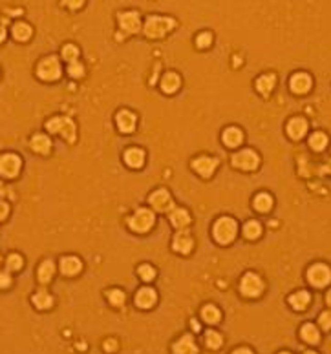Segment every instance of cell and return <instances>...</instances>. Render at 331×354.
<instances>
[{
  "label": "cell",
  "instance_id": "ba28073f",
  "mask_svg": "<svg viewBox=\"0 0 331 354\" xmlns=\"http://www.w3.org/2000/svg\"><path fill=\"white\" fill-rule=\"evenodd\" d=\"M232 164L236 168H242V170H255L260 164V157L252 150H242L232 155Z\"/></svg>",
  "mask_w": 331,
  "mask_h": 354
},
{
  "label": "cell",
  "instance_id": "603a6c76",
  "mask_svg": "<svg viewBox=\"0 0 331 354\" xmlns=\"http://www.w3.org/2000/svg\"><path fill=\"white\" fill-rule=\"evenodd\" d=\"M277 84V77L272 73H267V75H262L260 79L256 80V90L262 93V95H269L272 92V88Z\"/></svg>",
  "mask_w": 331,
  "mask_h": 354
},
{
  "label": "cell",
  "instance_id": "277c9868",
  "mask_svg": "<svg viewBox=\"0 0 331 354\" xmlns=\"http://www.w3.org/2000/svg\"><path fill=\"white\" fill-rule=\"evenodd\" d=\"M154 221H155V217H154V214H152L150 210H148V209H139L130 216V219H128V226H130L134 232L145 234V232H148L152 226H154Z\"/></svg>",
  "mask_w": 331,
  "mask_h": 354
},
{
  "label": "cell",
  "instance_id": "30bf717a",
  "mask_svg": "<svg viewBox=\"0 0 331 354\" xmlns=\"http://www.w3.org/2000/svg\"><path fill=\"white\" fill-rule=\"evenodd\" d=\"M118 20L125 33H138L139 29H141V20H139V15L135 11L119 13Z\"/></svg>",
  "mask_w": 331,
  "mask_h": 354
},
{
  "label": "cell",
  "instance_id": "83f0119b",
  "mask_svg": "<svg viewBox=\"0 0 331 354\" xmlns=\"http://www.w3.org/2000/svg\"><path fill=\"white\" fill-rule=\"evenodd\" d=\"M309 300H311L309 294H307L306 290H300L289 298V303H291V307L297 308V310H304V308L307 307V303H309Z\"/></svg>",
  "mask_w": 331,
  "mask_h": 354
},
{
  "label": "cell",
  "instance_id": "d6986e66",
  "mask_svg": "<svg viewBox=\"0 0 331 354\" xmlns=\"http://www.w3.org/2000/svg\"><path fill=\"white\" fill-rule=\"evenodd\" d=\"M307 132V122L300 117L297 119H291L289 124H287V134H289L291 139H302Z\"/></svg>",
  "mask_w": 331,
  "mask_h": 354
},
{
  "label": "cell",
  "instance_id": "9a60e30c",
  "mask_svg": "<svg viewBox=\"0 0 331 354\" xmlns=\"http://www.w3.org/2000/svg\"><path fill=\"white\" fill-rule=\"evenodd\" d=\"M289 86L295 93H307L311 88V77L307 73H295L289 80Z\"/></svg>",
  "mask_w": 331,
  "mask_h": 354
},
{
  "label": "cell",
  "instance_id": "ee69618b",
  "mask_svg": "<svg viewBox=\"0 0 331 354\" xmlns=\"http://www.w3.org/2000/svg\"><path fill=\"white\" fill-rule=\"evenodd\" d=\"M63 4L68 6L70 9H79L84 4V0H63Z\"/></svg>",
  "mask_w": 331,
  "mask_h": 354
},
{
  "label": "cell",
  "instance_id": "4316f807",
  "mask_svg": "<svg viewBox=\"0 0 331 354\" xmlns=\"http://www.w3.org/2000/svg\"><path fill=\"white\" fill-rule=\"evenodd\" d=\"M302 338H304V342L311 343V345H315V343H319L320 340V334H319V329L313 325V323H306V325L302 327L300 330Z\"/></svg>",
  "mask_w": 331,
  "mask_h": 354
},
{
  "label": "cell",
  "instance_id": "484cf974",
  "mask_svg": "<svg viewBox=\"0 0 331 354\" xmlns=\"http://www.w3.org/2000/svg\"><path fill=\"white\" fill-rule=\"evenodd\" d=\"M53 274H55V265L51 259L44 261L41 267H38V281H41V283H50Z\"/></svg>",
  "mask_w": 331,
  "mask_h": 354
},
{
  "label": "cell",
  "instance_id": "f1b7e54d",
  "mask_svg": "<svg viewBox=\"0 0 331 354\" xmlns=\"http://www.w3.org/2000/svg\"><path fill=\"white\" fill-rule=\"evenodd\" d=\"M201 316H203V320L209 323V325H216L220 321V318H222V314H220V310L214 305H207V307H203V310H201Z\"/></svg>",
  "mask_w": 331,
  "mask_h": 354
},
{
  "label": "cell",
  "instance_id": "ac0fdd59",
  "mask_svg": "<svg viewBox=\"0 0 331 354\" xmlns=\"http://www.w3.org/2000/svg\"><path fill=\"white\" fill-rule=\"evenodd\" d=\"M172 245H174V250L180 252V254H189L190 250H192L194 241L187 232H180L176 238H174V243H172Z\"/></svg>",
  "mask_w": 331,
  "mask_h": 354
},
{
  "label": "cell",
  "instance_id": "5b68a950",
  "mask_svg": "<svg viewBox=\"0 0 331 354\" xmlns=\"http://www.w3.org/2000/svg\"><path fill=\"white\" fill-rule=\"evenodd\" d=\"M240 290L243 292V296L247 298H258L264 290V281L258 274H252V272H247V274L242 278V283H240Z\"/></svg>",
  "mask_w": 331,
  "mask_h": 354
},
{
  "label": "cell",
  "instance_id": "4dcf8cb0",
  "mask_svg": "<svg viewBox=\"0 0 331 354\" xmlns=\"http://www.w3.org/2000/svg\"><path fill=\"white\" fill-rule=\"evenodd\" d=\"M255 209L258 212H269L272 209V197L269 194H258L255 197Z\"/></svg>",
  "mask_w": 331,
  "mask_h": 354
},
{
  "label": "cell",
  "instance_id": "e0dca14e",
  "mask_svg": "<svg viewBox=\"0 0 331 354\" xmlns=\"http://www.w3.org/2000/svg\"><path fill=\"white\" fill-rule=\"evenodd\" d=\"M172 350L176 354H194V352H198V347H196V343H194L192 336L185 334V336H181V340H178V342L174 343Z\"/></svg>",
  "mask_w": 331,
  "mask_h": 354
},
{
  "label": "cell",
  "instance_id": "f6af8a7d",
  "mask_svg": "<svg viewBox=\"0 0 331 354\" xmlns=\"http://www.w3.org/2000/svg\"><path fill=\"white\" fill-rule=\"evenodd\" d=\"M8 214H9V206L4 203V201H0V221L6 219V217H8Z\"/></svg>",
  "mask_w": 331,
  "mask_h": 354
},
{
  "label": "cell",
  "instance_id": "60d3db41",
  "mask_svg": "<svg viewBox=\"0 0 331 354\" xmlns=\"http://www.w3.org/2000/svg\"><path fill=\"white\" fill-rule=\"evenodd\" d=\"M210 42H212V35L207 33V31H205V33H200V35H198V38H196L198 48H209Z\"/></svg>",
  "mask_w": 331,
  "mask_h": 354
},
{
  "label": "cell",
  "instance_id": "8992f818",
  "mask_svg": "<svg viewBox=\"0 0 331 354\" xmlns=\"http://www.w3.org/2000/svg\"><path fill=\"white\" fill-rule=\"evenodd\" d=\"M37 75L42 80H57L61 77V64L55 57H48L41 60L37 68Z\"/></svg>",
  "mask_w": 331,
  "mask_h": 354
},
{
  "label": "cell",
  "instance_id": "ffe728a7",
  "mask_svg": "<svg viewBox=\"0 0 331 354\" xmlns=\"http://www.w3.org/2000/svg\"><path fill=\"white\" fill-rule=\"evenodd\" d=\"M125 163L130 168H141L145 164V152L141 148H130V150H126Z\"/></svg>",
  "mask_w": 331,
  "mask_h": 354
},
{
  "label": "cell",
  "instance_id": "d590c367",
  "mask_svg": "<svg viewBox=\"0 0 331 354\" xmlns=\"http://www.w3.org/2000/svg\"><path fill=\"white\" fill-rule=\"evenodd\" d=\"M108 301L113 307H121V305L125 303V294H123L119 288H113V290L108 292Z\"/></svg>",
  "mask_w": 331,
  "mask_h": 354
},
{
  "label": "cell",
  "instance_id": "44dd1931",
  "mask_svg": "<svg viewBox=\"0 0 331 354\" xmlns=\"http://www.w3.org/2000/svg\"><path fill=\"white\" fill-rule=\"evenodd\" d=\"M180 84H181V80H180V77H178V73L168 71V73L163 75V79H161V90H163L165 93H176Z\"/></svg>",
  "mask_w": 331,
  "mask_h": 354
},
{
  "label": "cell",
  "instance_id": "5bb4252c",
  "mask_svg": "<svg viewBox=\"0 0 331 354\" xmlns=\"http://www.w3.org/2000/svg\"><path fill=\"white\" fill-rule=\"evenodd\" d=\"M158 301V294H155L154 288L143 287L141 290L135 294V305L141 308H150L152 305H155Z\"/></svg>",
  "mask_w": 331,
  "mask_h": 354
},
{
  "label": "cell",
  "instance_id": "bcb514c9",
  "mask_svg": "<svg viewBox=\"0 0 331 354\" xmlns=\"http://www.w3.org/2000/svg\"><path fill=\"white\" fill-rule=\"evenodd\" d=\"M320 174H329L331 175V159L327 161L326 164H324L322 168H320Z\"/></svg>",
  "mask_w": 331,
  "mask_h": 354
},
{
  "label": "cell",
  "instance_id": "3957f363",
  "mask_svg": "<svg viewBox=\"0 0 331 354\" xmlns=\"http://www.w3.org/2000/svg\"><path fill=\"white\" fill-rule=\"evenodd\" d=\"M46 128L50 130L51 134L61 135L66 141H73L75 139V124L68 117H53L46 122Z\"/></svg>",
  "mask_w": 331,
  "mask_h": 354
},
{
  "label": "cell",
  "instance_id": "6da1fadb",
  "mask_svg": "<svg viewBox=\"0 0 331 354\" xmlns=\"http://www.w3.org/2000/svg\"><path fill=\"white\" fill-rule=\"evenodd\" d=\"M236 232H238V225H236V221L231 219V217H222V219H218L214 223L212 236L220 245H229V243L235 241Z\"/></svg>",
  "mask_w": 331,
  "mask_h": 354
},
{
  "label": "cell",
  "instance_id": "8fae6325",
  "mask_svg": "<svg viewBox=\"0 0 331 354\" xmlns=\"http://www.w3.org/2000/svg\"><path fill=\"white\" fill-rule=\"evenodd\" d=\"M192 168L203 177H210L214 174V170L218 168V159L214 157H207V155H201V157L194 159L192 161Z\"/></svg>",
  "mask_w": 331,
  "mask_h": 354
},
{
  "label": "cell",
  "instance_id": "7c38bea8",
  "mask_svg": "<svg viewBox=\"0 0 331 354\" xmlns=\"http://www.w3.org/2000/svg\"><path fill=\"white\" fill-rule=\"evenodd\" d=\"M150 204L155 210L160 212H167V210H172V197L167 190H155L150 197H148Z\"/></svg>",
  "mask_w": 331,
  "mask_h": 354
},
{
  "label": "cell",
  "instance_id": "ab89813d",
  "mask_svg": "<svg viewBox=\"0 0 331 354\" xmlns=\"http://www.w3.org/2000/svg\"><path fill=\"white\" fill-rule=\"evenodd\" d=\"M63 57L66 58L68 63H71V60H75V58L79 57V50H77L73 44H68V46L63 48Z\"/></svg>",
  "mask_w": 331,
  "mask_h": 354
},
{
  "label": "cell",
  "instance_id": "d6a6232c",
  "mask_svg": "<svg viewBox=\"0 0 331 354\" xmlns=\"http://www.w3.org/2000/svg\"><path fill=\"white\" fill-rule=\"evenodd\" d=\"M309 146L313 148V150L322 152L324 148L327 146V135L322 134V132H317V134H313L309 137Z\"/></svg>",
  "mask_w": 331,
  "mask_h": 354
},
{
  "label": "cell",
  "instance_id": "681fc988",
  "mask_svg": "<svg viewBox=\"0 0 331 354\" xmlns=\"http://www.w3.org/2000/svg\"><path fill=\"white\" fill-rule=\"evenodd\" d=\"M190 325H192V329L196 330V332H198V330H200V323H198L196 320H192V323H190Z\"/></svg>",
  "mask_w": 331,
  "mask_h": 354
},
{
  "label": "cell",
  "instance_id": "7dc6e473",
  "mask_svg": "<svg viewBox=\"0 0 331 354\" xmlns=\"http://www.w3.org/2000/svg\"><path fill=\"white\" fill-rule=\"evenodd\" d=\"M105 349L108 350V349H115V342H106L105 343Z\"/></svg>",
  "mask_w": 331,
  "mask_h": 354
},
{
  "label": "cell",
  "instance_id": "b9f144b4",
  "mask_svg": "<svg viewBox=\"0 0 331 354\" xmlns=\"http://www.w3.org/2000/svg\"><path fill=\"white\" fill-rule=\"evenodd\" d=\"M319 323H320V327H322L324 330H329L331 329V313H322L320 314V318H319Z\"/></svg>",
  "mask_w": 331,
  "mask_h": 354
},
{
  "label": "cell",
  "instance_id": "7402d4cb",
  "mask_svg": "<svg viewBox=\"0 0 331 354\" xmlns=\"http://www.w3.org/2000/svg\"><path fill=\"white\" fill-rule=\"evenodd\" d=\"M170 223L176 226V228H185V226L190 223V214L185 209H172Z\"/></svg>",
  "mask_w": 331,
  "mask_h": 354
},
{
  "label": "cell",
  "instance_id": "7a4b0ae2",
  "mask_svg": "<svg viewBox=\"0 0 331 354\" xmlns=\"http://www.w3.org/2000/svg\"><path fill=\"white\" fill-rule=\"evenodd\" d=\"M174 26H176V22L170 17H148L147 22H145L143 31H145V35L150 38H160V37H163L165 33H168Z\"/></svg>",
  "mask_w": 331,
  "mask_h": 354
},
{
  "label": "cell",
  "instance_id": "c3c4849f",
  "mask_svg": "<svg viewBox=\"0 0 331 354\" xmlns=\"http://www.w3.org/2000/svg\"><path fill=\"white\" fill-rule=\"evenodd\" d=\"M235 352H236V354H240V352H242V354H249V352H251V350L245 349V347H243V349H236Z\"/></svg>",
  "mask_w": 331,
  "mask_h": 354
},
{
  "label": "cell",
  "instance_id": "7bdbcfd3",
  "mask_svg": "<svg viewBox=\"0 0 331 354\" xmlns=\"http://www.w3.org/2000/svg\"><path fill=\"white\" fill-rule=\"evenodd\" d=\"M11 285V278L8 272H0V288H8Z\"/></svg>",
  "mask_w": 331,
  "mask_h": 354
},
{
  "label": "cell",
  "instance_id": "1f68e13d",
  "mask_svg": "<svg viewBox=\"0 0 331 354\" xmlns=\"http://www.w3.org/2000/svg\"><path fill=\"white\" fill-rule=\"evenodd\" d=\"M243 234H245V238H247V239L260 238L262 225L258 223V221H249V223H245V225H243Z\"/></svg>",
  "mask_w": 331,
  "mask_h": 354
},
{
  "label": "cell",
  "instance_id": "816d5d0a",
  "mask_svg": "<svg viewBox=\"0 0 331 354\" xmlns=\"http://www.w3.org/2000/svg\"><path fill=\"white\" fill-rule=\"evenodd\" d=\"M326 301H327V305H331V290L327 292V296H326Z\"/></svg>",
  "mask_w": 331,
  "mask_h": 354
},
{
  "label": "cell",
  "instance_id": "52a82bcc",
  "mask_svg": "<svg viewBox=\"0 0 331 354\" xmlns=\"http://www.w3.org/2000/svg\"><path fill=\"white\" fill-rule=\"evenodd\" d=\"M307 279L313 287H326L331 281V270L329 267L322 265V263H317L307 270Z\"/></svg>",
  "mask_w": 331,
  "mask_h": 354
},
{
  "label": "cell",
  "instance_id": "e575fe53",
  "mask_svg": "<svg viewBox=\"0 0 331 354\" xmlns=\"http://www.w3.org/2000/svg\"><path fill=\"white\" fill-rule=\"evenodd\" d=\"M222 336H220L218 332H214V330H209V332L205 334V343L209 349H220L222 347Z\"/></svg>",
  "mask_w": 331,
  "mask_h": 354
},
{
  "label": "cell",
  "instance_id": "74e56055",
  "mask_svg": "<svg viewBox=\"0 0 331 354\" xmlns=\"http://www.w3.org/2000/svg\"><path fill=\"white\" fill-rule=\"evenodd\" d=\"M6 265H8L9 270H21L22 265H24V261H22V258L18 254H11L8 258V263H6Z\"/></svg>",
  "mask_w": 331,
  "mask_h": 354
},
{
  "label": "cell",
  "instance_id": "cb8c5ba5",
  "mask_svg": "<svg viewBox=\"0 0 331 354\" xmlns=\"http://www.w3.org/2000/svg\"><path fill=\"white\" fill-rule=\"evenodd\" d=\"M242 141H243V134L240 128L231 126V128H227L225 132H223V142H225L227 146H238V144H242Z\"/></svg>",
  "mask_w": 331,
  "mask_h": 354
},
{
  "label": "cell",
  "instance_id": "836d02e7",
  "mask_svg": "<svg viewBox=\"0 0 331 354\" xmlns=\"http://www.w3.org/2000/svg\"><path fill=\"white\" fill-rule=\"evenodd\" d=\"M13 37L17 40H28L31 37V28L24 22H18V24L13 26Z\"/></svg>",
  "mask_w": 331,
  "mask_h": 354
},
{
  "label": "cell",
  "instance_id": "9c48e42d",
  "mask_svg": "<svg viewBox=\"0 0 331 354\" xmlns=\"http://www.w3.org/2000/svg\"><path fill=\"white\" fill-rule=\"evenodd\" d=\"M21 172V157L15 154L0 155V175L4 177H15Z\"/></svg>",
  "mask_w": 331,
  "mask_h": 354
},
{
  "label": "cell",
  "instance_id": "8d00e7d4",
  "mask_svg": "<svg viewBox=\"0 0 331 354\" xmlns=\"http://www.w3.org/2000/svg\"><path fill=\"white\" fill-rule=\"evenodd\" d=\"M68 73H70L73 79H81L84 75V66L79 60H71L70 66H68Z\"/></svg>",
  "mask_w": 331,
  "mask_h": 354
},
{
  "label": "cell",
  "instance_id": "f907efd6",
  "mask_svg": "<svg viewBox=\"0 0 331 354\" xmlns=\"http://www.w3.org/2000/svg\"><path fill=\"white\" fill-rule=\"evenodd\" d=\"M4 38H6V29H4V28H0V42L4 40Z\"/></svg>",
  "mask_w": 331,
  "mask_h": 354
},
{
  "label": "cell",
  "instance_id": "d4e9b609",
  "mask_svg": "<svg viewBox=\"0 0 331 354\" xmlns=\"http://www.w3.org/2000/svg\"><path fill=\"white\" fill-rule=\"evenodd\" d=\"M31 148H33L35 152H38V154H50L51 150V141L48 135H35L33 139H31Z\"/></svg>",
  "mask_w": 331,
  "mask_h": 354
},
{
  "label": "cell",
  "instance_id": "4fadbf2b",
  "mask_svg": "<svg viewBox=\"0 0 331 354\" xmlns=\"http://www.w3.org/2000/svg\"><path fill=\"white\" fill-rule=\"evenodd\" d=\"M115 122H118V128L121 130L123 134H130L135 128V115L130 110H121L115 117Z\"/></svg>",
  "mask_w": 331,
  "mask_h": 354
},
{
  "label": "cell",
  "instance_id": "f35d334b",
  "mask_svg": "<svg viewBox=\"0 0 331 354\" xmlns=\"http://www.w3.org/2000/svg\"><path fill=\"white\" fill-rule=\"evenodd\" d=\"M139 276H141V279H145V281H152V279L155 278V268L150 267V265H141V267H139Z\"/></svg>",
  "mask_w": 331,
  "mask_h": 354
},
{
  "label": "cell",
  "instance_id": "f546056e",
  "mask_svg": "<svg viewBox=\"0 0 331 354\" xmlns=\"http://www.w3.org/2000/svg\"><path fill=\"white\" fill-rule=\"evenodd\" d=\"M33 305L37 308H41V310H44V308H50L53 305V298L46 290H41L33 296Z\"/></svg>",
  "mask_w": 331,
  "mask_h": 354
},
{
  "label": "cell",
  "instance_id": "2e32d148",
  "mask_svg": "<svg viewBox=\"0 0 331 354\" xmlns=\"http://www.w3.org/2000/svg\"><path fill=\"white\" fill-rule=\"evenodd\" d=\"M61 270L66 276H75L83 270V261L75 256H68V258L61 259Z\"/></svg>",
  "mask_w": 331,
  "mask_h": 354
},
{
  "label": "cell",
  "instance_id": "f5cc1de1",
  "mask_svg": "<svg viewBox=\"0 0 331 354\" xmlns=\"http://www.w3.org/2000/svg\"><path fill=\"white\" fill-rule=\"evenodd\" d=\"M0 263H2V258H0Z\"/></svg>",
  "mask_w": 331,
  "mask_h": 354
}]
</instances>
